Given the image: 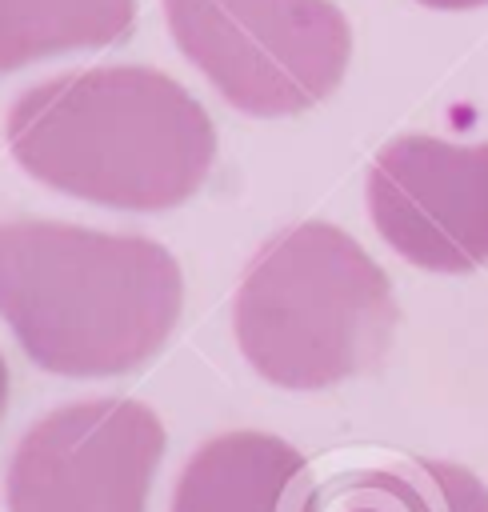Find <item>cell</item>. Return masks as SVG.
Here are the masks:
<instances>
[{
    "label": "cell",
    "instance_id": "obj_1",
    "mask_svg": "<svg viewBox=\"0 0 488 512\" xmlns=\"http://www.w3.org/2000/svg\"><path fill=\"white\" fill-rule=\"evenodd\" d=\"M4 140L44 188L120 212L184 204L216 160L204 104L144 64H100L32 84L12 100Z\"/></svg>",
    "mask_w": 488,
    "mask_h": 512
},
{
    "label": "cell",
    "instance_id": "obj_2",
    "mask_svg": "<svg viewBox=\"0 0 488 512\" xmlns=\"http://www.w3.org/2000/svg\"><path fill=\"white\" fill-rule=\"evenodd\" d=\"M180 308V264L148 236L0 220V316L40 372L68 380L136 372L164 348Z\"/></svg>",
    "mask_w": 488,
    "mask_h": 512
},
{
    "label": "cell",
    "instance_id": "obj_3",
    "mask_svg": "<svg viewBox=\"0 0 488 512\" xmlns=\"http://www.w3.org/2000/svg\"><path fill=\"white\" fill-rule=\"evenodd\" d=\"M384 268L336 224L304 220L248 260L232 332L248 368L288 392H316L372 372L396 332Z\"/></svg>",
    "mask_w": 488,
    "mask_h": 512
},
{
    "label": "cell",
    "instance_id": "obj_4",
    "mask_svg": "<svg viewBox=\"0 0 488 512\" xmlns=\"http://www.w3.org/2000/svg\"><path fill=\"white\" fill-rule=\"evenodd\" d=\"M184 60L244 116H296L332 96L352 24L332 0H160Z\"/></svg>",
    "mask_w": 488,
    "mask_h": 512
},
{
    "label": "cell",
    "instance_id": "obj_5",
    "mask_svg": "<svg viewBox=\"0 0 488 512\" xmlns=\"http://www.w3.org/2000/svg\"><path fill=\"white\" fill-rule=\"evenodd\" d=\"M164 424L136 400L96 396L40 416L4 472L8 512H148Z\"/></svg>",
    "mask_w": 488,
    "mask_h": 512
},
{
    "label": "cell",
    "instance_id": "obj_6",
    "mask_svg": "<svg viewBox=\"0 0 488 512\" xmlns=\"http://www.w3.org/2000/svg\"><path fill=\"white\" fill-rule=\"evenodd\" d=\"M364 200L408 264L448 276L488 264V144L400 136L372 160Z\"/></svg>",
    "mask_w": 488,
    "mask_h": 512
},
{
    "label": "cell",
    "instance_id": "obj_7",
    "mask_svg": "<svg viewBox=\"0 0 488 512\" xmlns=\"http://www.w3.org/2000/svg\"><path fill=\"white\" fill-rule=\"evenodd\" d=\"M308 484V460L288 440L224 432L188 456L168 512H300Z\"/></svg>",
    "mask_w": 488,
    "mask_h": 512
},
{
    "label": "cell",
    "instance_id": "obj_8",
    "mask_svg": "<svg viewBox=\"0 0 488 512\" xmlns=\"http://www.w3.org/2000/svg\"><path fill=\"white\" fill-rule=\"evenodd\" d=\"M300 512H488V488L452 460L420 456L312 480Z\"/></svg>",
    "mask_w": 488,
    "mask_h": 512
},
{
    "label": "cell",
    "instance_id": "obj_9",
    "mask_svg": "<svg viewBox=\"0 0 488 512\" xmlns=\"http://www.w3.org/2000/svg\"><path fill=\"white\" fill-rule=\"evenodd\" d=\"M136 24V0H0V76L64 52L108 48Z\"/></svg>",
    "mask_w": 488,
    "mask_h": 512
},
{
    "label": "cell",
    "instance_id": "obj_10",
    "mask_svg": "<svg viewBox=\"0 0 488 512\" xmlns=\"http://www.w3.org/2000/svg\"><path fill=\"white\" fill-rule=\"evenodd\" d=\"M416 4L440 8V12H464V8H480V4H488V0H416Z\"/></svg>",
    "mask_w": 488,
    "mask_h": 512
},
{
    "label": "cell",
    "instance_id": "obj_11",
    "mask_svg": "<svg viewBox=\"0 0 488 512\" xmlns=\"http://www.w3.org/2000/svg\"><path fill=\"white\" fill-rule=\"evenodd\" d=\"M4 400H8V368H4V356H0V416H4Z\"/></svg>",
    "mask_w": 488,
    "mask_h": 512
}]
</instances>
